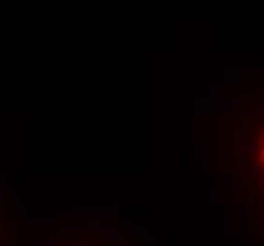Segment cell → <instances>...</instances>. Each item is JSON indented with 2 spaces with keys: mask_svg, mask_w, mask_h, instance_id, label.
<instances>
[{
  "mask_svg": "<svg viewBox=\"0 0 264 246\" xmlns=\"http://www.w3.org/2000/svg\"><path fill=\"white\" fill-rule=\"evenodd\" d=\"M260 159H264V148H260Z\"/></svg>",
  "mask_w": 264,
  "mask_h": 246,
  "instance_id": "1",
  "label": "cell"
}]
</instances>
